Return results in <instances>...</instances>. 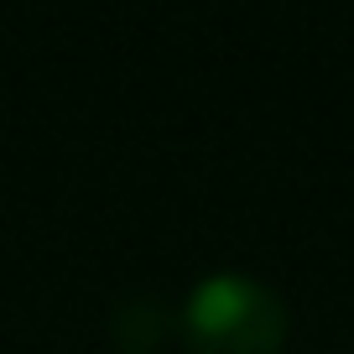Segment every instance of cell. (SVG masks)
<instances>
[{
	"instance_id": "cell-1",
	"label": "cell",
	"mask_w": 354,
	"mask_h": 354,
	"mask_svg": "<svg viewBox=\"0 0 354 354\" xmlns=\"http://www.w3.org/2000/svg\"><path fill=\"white\" fill-rule=\"evenodd\" d=\"M177 333L193 354H281L287 302L255 277L219 271L198 281L177 318Z\"/></svg>"
},
{
	"instance_id": "cell-2",
	"label": "cell",
	"mask_w": 354,
	"mask_h": 354,
	"mask_svg": "<svg viewBox=\"0 0 354 354\" xmlns=\"http://www.w3.org/2000/svg\"><path fill=\"white\" fill-rule=\"evenodd\" d=\"M177 323L167 318L162 308H151V302H125L120 313H115V344H120L125 354H151L162 349V339L172 333Z\"/></svg>"
}]
</instances>
